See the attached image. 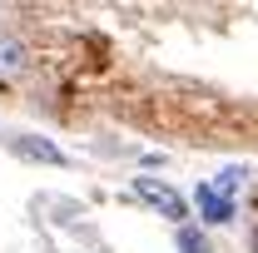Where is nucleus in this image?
<instances>
[{
  "label": "nucleus",
  "mask_w": 258,
  "mask_h": 253,
  "mask_svg": "<svg viewBox=\"0 0 258 253\" xmlns=\"http://www.w3.org/2000/svg\"><path fill=\"white\" fill-rule=\"evenodd\" d=\"M134 189H139V199H149L154 209H164V219H184V199L169 189V184H159V179H134Z\"/></svg>",
  "instance_id": "nucleus-1"
},
{
  "label": "nucleus",
  "mask_w": 258,
  "mask_h": 253,
  "mask_svg": "<svg viewBox=\"0 0 258 253\" xmlns=\"http://www.w3.org/2000/svg\"><path fill=\"white\" fill-rule=\"evenodd\" d=\"M194 204H199V214L209 223H228L233 219V199H224L214 184H199V189H194Z\"/></svg>",
  "instance_id": "nucleus-2"
},
{
  "label": "nucleus",
  "mask_w": 258,
  "mask_h": 253,
  "mask_svg": "<svg viewBox=\"0 0 258 253\" xmlns=\"http://www.w3.org/2000/svg\"><path fill=\"white\" fill-rule=\"evenodd\" d=\"M15 149H20L25 159H40V164H64V154L50 144V139H40V134H20V139H15Z\"/></svg>",
  "instance_id": "nucleus-3"
},
{
  "label": "nucleus",
  "mask_w": 258,
  "mask_h": 253,
  "mask_svg": "<svg viewBox=\"0 0 258 253\" xmlns=\"http://www.w3.org/2000/svg\"><path fill=\"white\" fill-rule=\"evenodd\" d=\"M238 184H243V169H224V174H219V184H214V189L224 194V199H233V194H238Z\"/></svg>",
  "instance_id": "nucleus-4"
},
{
  "label": "nucleus",
  "mask_w": 258,
  "mask_h": 253,
  "mask_svg": "<svg viewBox=\"0 0 258 253\" xmlns=\"http://www.w3.org/2000/svg\"><path fill=\"white\" fill-rule=\"evenodd\" d=\"M179 248H184V253H209V243H204V233H194V228H179Z\"/></svg>",
  "instance_id": "nucleus-5"
},
{
  "label": "nucleus",
  "mask_w": 258,
  "mask_h": 253,
  "mask_svg": "<svg viewBox=\"0 0 258 253\" xmlns=\"http://www.w3.org/2000/svg\"><path fill=\"white\" fill-rule=\"evenodd\" d=\"M0 65H5V70H20V50H15V45H0Z\"/></svg>",
  "instance_id": "nucleus-6"
},
{
  "label": "nucleus",
  "mask_w": 258,
  "mask_h": 253,
  "mask_svg": "<svg viewBox=\"0 0 258 253\" xmlns=\"http://www.w3.org/2000/svg\"><path fill=\"white\" fill-rule=\"evenodd\" d=\"M253 253H258V233H253Z\"/></svg>",
  "instance_id": "nucleus-7"
}]
</instances>
